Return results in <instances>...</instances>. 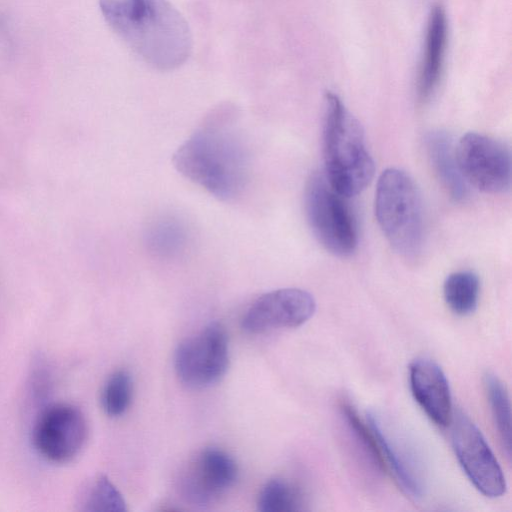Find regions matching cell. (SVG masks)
I'll list each match as a JSON object with an SVG mask.
<instances>
[{
    "instance_id": "6da1fadb",
    "label": "cell",
    "mask_w": 512,
    "mask_h": 512,
    "mask_svg": "<svg viewBox=\"0 0 512 512\" xmlns=\"http://www.w3.org/2000/svg\"><path fill=\"white\" fill-rule=\"evenodd\" d=\"M233 114L219 110L176 150L173 164L191 182L222 201L239 197L250 176V153Z\"/></svg>"
},
{
    "instance_id": "52a82bcc",
    "label": "cell",
    "mask_w": 512,
    "mask_h": 512,
    "mask_svg": "<svg viewBox=\"0 0 512 512\" xmlns=\"http://www.w3.org/2000/svg\"><path fill=\"white\" fill-rule=\"evenodd\" d=\"M87 436V420L82 410L63 402L43 409L32 430L36 451L54 464L73 461L84 448Z\"/></svg>"
},
{
    "instance_id": "e0dca14e",
    "label": "cell",
    "mask_w": 512,
    "mask_h": 512,
    "mask_svg": "<svg viewBox=\"0 0 512 512\" xmlns=\"http://www.w3.org/2000/svg\"><path fill=\"white\" fill-rule=\"evenodd\" d=\"M480 281L472 271L451 273L444 281L443 295L448 307L458 315H468L478 305Z\"/></svg>"
},
{
    "instance_id": "5b68a950",
    "label": "cell",
    "mask_w": 512,
    "mask_h": 512,
    "mask_svg": "<svg viewBox=\"0 0 512 512\" xmlns=\"http://www.w3.org/2000/svg\"><path fill=\"white\" fill-rule=\"evenodd\" d=\"M305 213L319 243L330 253L347 257L358 245L356 223L345 197L321 173H313L305 187Z\"/></svg>"
},
{
    "instance_id": "9c48e42d",
    "label": "cell",
    "mask_w": 512,
    "mask_h": 512,
    "mask_svg": "<svg viewBox=\"0 0 512 512\" xmlns=\"http://www.w3.org/2000/svg\"><path fill=\"white\" fill-rule=\"evenodd\" d=\"M452 445L465 474L483 495L501 497L506 491L502 469L474 422L462 411L453 412Z\"/></svg>"
},
{
    "instance_id": "30bf717a",
    "label": "cell",
    "mask_w": 512,
    "mask_h": 512,
    "mask_svg": "<svg viewBox=\"0 0 512 512\" xmlns=\"http://www.w3.org/2000/svg\"><path fill=\"white\" fill-rule=\"evenodd\" d=\"M313 296L299 288H282L259 296L246 310L242 327L253 334L296 328L315 313Z\"/></svg>"
},
{
    "instance_id": "ba28073f",
    "label": "cell",
    "mask_w": 512,
    "mask_h": 512,
    "mask_svg": "<svg viewBox=\"0 0 512 512\" xmlns=\"http://www.w3.org/2000/svg\"><path fill=\"white\" fill-rule=\"evenodd\" d=\"M455 153L468 185L490 194H501L510 189L511 155L504 143L469 132L460 138Z\"/></svg>"
},
{
    "instance_id": "ffe728a7",
    "label": "cell",
    "mask_w": 512,
    "mask_h": 512,
    "mask_svg": "<svg viewBox=\"0 0 512 512\" xmlns=\"http://www.w3.org/2000/svg\"><path fill=\"white\" fill-rule=\"evenodd\" d=\"M299 490L282 478H273L262 487L257 501L261 512H291L301 509Z\"/></svg>"
},
{
    "instance_id": "8992f818",
    "label": "cell",
    "mask_w": 512,
    "mask_h": 512,
    "mask_svg": "<svg viewBox=\"0 0 512 512\" xmlns=\"http://www.w3.org/2000/svg\"><path fill=\"white\" fill-rule=\"evenodd\" d=\"M229 366V345L225 328L211 322L184 339L174 355L180 381L190 388L210 387L221 380Z\"/></svg>"
},
{
    "instance_id": "44dd1931",
    "label": "cell",
    "mask_w": 512,
    "mask_h": 512,
    "mask_svg": "<svg viewBox=\"0 0 512 512\" xmlns=\"http://www.w3.org/2000/svg\"><path fill=\"white\" fill-rule=\"evenodd\" d=\"M340 411L348 430L351 433L356 445L366 455L371 464L378 470H383L386 466L378 447L376 438L367 425L361 420L355 408L348 402L340 403Z\"/></svg>"
},
{
    "instance_id": "277c9868",
    "label": "cell",
    "mask_w": 512,
    "mask_h": 512,
    "mask_svg": "<svg viewBox=\"0 0 512 512\" xmlns=\"http://www.w3.org/2000/svg\"><path fill=\"white\" fill-rule=\"evenodd\" d=\"M374 204L377 222L391 247L406 260L417 259L424 246L425 221L414 180L403 170L386 169L378 179Z\"/></svg>"
},
{
    "instance_id": "5bb4252c",
    "label": "cell",
    "mask_w": 512,
    "mask_h": 512,
    "mask_svg": "<svg viewBox=\"0 0 512 512\" xmlns=\"http://www.w3.org/2000/svg\"><path fill=\"white\" fill-rule=\"evenodd\" d=\"M447 44V18L444 9H431L425 39V52L418 79V97L427 101L434 93L443 69Z\"/></svg>"
},
{
    "instance_id": "d6986e66",
    "label": "cell",
    "mask_w": 512,
    "mask_h": 512,
    "mask_svg": "<svg viewBox=\"0 0 512 512\" xmlns=\"http://www.w3.org/2000/svg\"><path fill=\"white\" fill-rule=\"evenodd\" d=\"M484 386L495 427L502 446L507 456L510 457L511 410L508 392L503 382L491 372L484 375Z\"/></svg>"
},
{
    "instance_id": "ac0fdd59",
    "label": "cell",
    "mask_w": 512,
    "mask_h": 512,
    "mask_svg": "<svg viewBox=\"0 0 512 512\" xmlns=\"http://www.w3.org/2000/svg\"><path fill=\"white\" fill-rule=\"evenodd\" d=\"M78 506L85 512H125L126 502L105 475L90 480L80 493Z\"/></svg>"
},
{
    "instance_id": "7402d4cb",
    "label": "cell",
    "mask_w": 512,
    "mask_h": 512,
    "mask_svg": "<svg viewBox=\"0 0 512 512\" xmlns=\"http://www.w3.org/2000/svg\"><path fill=\"white\" fill-rule=\"evenodd\" d=\"M133 394L130 374L125 370L115 371L106 380L101 392V405L110 417H119L129 408Z\"/></svg>"
},
{
    "instance_id": "4fadbf2b",
    "label": "cell",
    "mask_w": 512,
    "mask_h": 512,
    "mask_svg": "<svg viewBox=\"0 0 512 512\" xmlns=\"http://www.w3.org/2000/svg\"><path fill=\"white\" fill-rule=\"evenodd\" d=\"M409 383L415 401L430 420L448 426L453 416L452 398L442 369L432 360L415 359L409 367Z\"/></svg>"
},
{
    "instance_id": "2e32d148",
    "label": "cell",
    "mask_w": 512,
    "mask_h": 512,
    "mask_svg": "<svg viewBox=\"0 0 512 512\" xmlns=\"http://www.w3.org/2000/svg\"><path fill=\"white\" fill-rule=\"evenodd\" d=\"M145 239L149 251L155 256L173 259L186 251L190 233L183 220L175 216L164 215L149 225Z\"/></svg>"
},
{
    "instance_id": "8fae6325",
    "label": "cell",
    "mask_w": 512,
    "mask_h": 512,
    "mask_svg": "<svg viewBox=\"0 0 512 512\" xmlns=\"http://www.w3.org/2000/svg\"><path fill=\"white\" fill-rule=\"evenodd\" d=\"M238 467L225 451L208 447L200 451L181 474L180 491L192 504L205 506L215 502L237 480Z\"/></svg>"
},
{
    "instance_id": "9a60e30c",
    "label": "cell",
    "mask_w": 512,
    "mask_h": 512,
    "mask_svg": "<svg viewBox=\"0 0 512 512\" xmlns=\"http://www.w3.org/2000/svg\"><path fill=\"white\" fill-rule=\"evenodd\" d=\"M426 150L435 175L451 199L457 202L468 197L465 181L456 158L455 146L449 134L432 131L426 137Z\"/></svg>"
},
{
    "instance_id": "7a4b0ae2",
    "label": "cell",
    "mask_w": 512,
    "mask_h": 512,
    "mask_svg": "<svg viewBox=\"0 0 512 512\" xmlns=\"http://www.w3.org/2000/svg\"><path fill=\"white\" fill-rule=\"evenodd\" d=\"M99 7L113 31L150 66L172 70L190 56L189 26L168 0H99Z\"/></svg>"
},
{
    "instance_id": "7c38bea8",
    "label": "cell",
    "mask_w": 512,
    "mask_h": 512,
    "mask_svg": "<svg viewBox=\"0 0 512 512\" xmlns=\"http://www.w3.org/2000/svg\"><path fill=\"white\" fill-rule=\"evenodd\" d=\"M385 466H388L402 491L413 500L425 494V480L419 458L407 439L377 412L367 413Z\"/></svg>"
},
{
    "instance_id": "3957f363",
    "label": "cell",
    "mask_w": 512,
    "mask_h": 512,
    "mask_svg": "<svg viewBox=\"0 0 512 512\" xmlns=\"http://www.w3.org/2000/svg\"><path fill=\"white\" fill-rule=\"evenodd\" d=\"M323 155L325 178L345 198L359 194L373 178L363 128L332 92L324 97Z\"/></svg>"
}]
</instances>
